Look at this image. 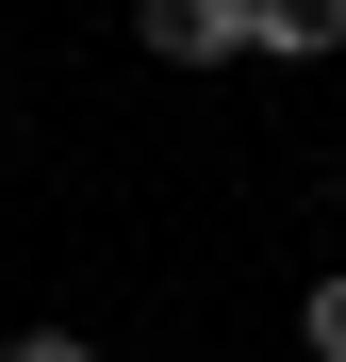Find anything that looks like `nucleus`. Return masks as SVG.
Returning a JSON list of instances; mask_svg holds the SVG:
<instances>
[{
	"label": "nucleus",
	"instance_id": "nucleus-1",
	"mask_svg": "<svg viewBox=\"0 0 346 362\" xmlns=\"http://www.w3.org/2000/svg\"><path fill=\"white\" fill-rule=\"evenodd\" d=\"M132 49L149 66H231V49H264V0H132Z\"/></svg>",
	"mask_w": 346,
	"mask_h": 362
},
{
	"label": "nucleus",
	"instance_id": "nucleus-2",
	"mask_svg": "<svg viewBox=\"0 0 346 362\" xmlns=\"http://www.w3.org/2000/svg\"><path fill=\"white\" fill-rule=\"evenodd\" d=\"M313 49H346V17H313V0H264V66H313Z\"/></svg>",
	"mask_w": 346,
	"mask_h": 362
},
{
	"label": "nucleus",
	"instance_id": "nucleus-3",
	"mask_svg": "<svg viewBox=\"0 0 346 362\" xmlns=\"http://www.w3.org/2000/svg\"><path fill=\"white\" fill-rule=\"evenodd\" d=\"M297 346H313V362H346V264H330V280L297 296Z\"/></svg>",
	"mask_w": 346,
	"mask_h": 362
},
{
	"label": "nucleus",
	"instance_id": "nucleus-4",
	"mask_svg": "<svg viewBox=\"0 0 346 362\" xmlns=\"http://www.w3.org/2000/svg\"><path fill=\"white\" fill-rule=\"evenodd\" d=\"M0 362H99L83 329H17V346H0Z\"/></svg>",
	"mask_w": 346,
	"mask_h": 362
},
{
	"label": "nucleus",
	"instance_id": "nucleus-5",
	"mask_svg": "<svg viewBox=\"0 0 346 362\" xmlns=\"http://www.w3.org/2000/svg\"><path fill=\"white\" fill-rule=\"evenodd\" d=\"M330 214H346V165H330Z\"/></svg>",
	"mask_w": 346,
	"mask_h": 362
},
{
	"label": "nucleus",
	"instance_id": "nucleus-6",
	"mask_svg": "<svg viewBox=\"0 0 346 362\" xmlns=\"http://www.w3.org/2000/svg\"><path fill=\"white\" fill-rule=\"evenodd\" d=\"M313 17H346V0H313Z\"/></svg>",
	"mask_w": 346,
	"mask_h": 362
}]
</instances>
